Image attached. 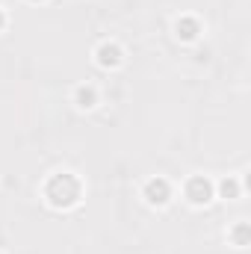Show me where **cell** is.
I'll return each instance as SVG.
<instances>
[{
    "instance_id": "obj_7",
    "label": "cell",
    "mask_w": 251,
    "mask_h": 254,
    "mask_svg": "<svg viewBox=\"0 0 251 254\" xmlns=\"http://www.w3.org/2000/svg\"><path fill=\"white\" fill-rule=\"evenodd\" d=\"M219 195L222 198H240V184L234 181V178H225V181H219Z\"/></svg>"
},
{
    "instance_id": "obj_1",
    "label": "cell",
    "mask_w": 251,
    "mask_h": 254,
    "mask_svg": "<svg viewBox=\"0 0 251 254\" xmlns=\"http://www.w3.org/2000/svg\"><path fill=\"white\" fill-rule=\"evenodd\" d=\"M80 195H83V184L71 175V172H57L48 178L45 184V198L51 207L57 210H71L80 204Z\"/></svg>"
},
{
    "instance_id": "obj_8",
    "label": "cell",
    "mask_w": 251,
    "mask_h": 254,
    "mask_svg": "<svg viewBox=\"0 0 251 254\" xmlns=\"http://www.w3.org/2000/svg\"><path fill=\"white\" fill-rule=\"evenodd\" d=\"M228 237H231V240H234L240 249H243V246H249V225H246V222H240V225H237V228H234Z\"/></svg>"
},
{
    "instance_id": "obj_3",
    "label": "cell",
    "mask_w": 251,
    "mask_h": 254,
    "mask_svg": "<svg viewBox=\"0 0 251 254\" xmlns=\"http://www.w3.org/2000/svg\"><path fill=\"white\" fill-rule=\"evenodd\" d=\"M145 201L151 204V207H166L169 201H172V184L166 181V178H151L148 184H145Z\"/></svg>"
},
{
    "instance_id": "obj_4",
    "label": "cell",
    "mask_w": 251,
    "mask_h": 254,
    "mask_svg": "<svg viewBox=\"0 0 251 254\" xmlns=\"http://www.w3.org/2000/svg\"><path fill=\"white\" fill-rule=\"evenodd\" d=\"M122 60H125V51L116 42H101L95 48V63L101 65V68H119Z\"/></svg>"
},
{
    "instance_id": "obj_2",
    "label": "cell",
    "mask_w": 251,
    "mask_h": 254,
    "mask_svg": "<svg viewBox=\"0 0 251 254\" xmlns=\"http://www.w3.org/2000/svg\"><path fill=\"white\" fill-rule=\"evenodd\" d=\"M184 195H187L189 204L204 207V204H210V201L216 198V187H213L210 178H204V175H192V178L187 181V187H184Z\"/></svg>"
},
{
    "instance_id": "obj_6",
    "label": "cell",
    "mask_w": 251,
    "mask_h": 254,
    "mask_svg": "<svg viewBox=\"0 0 251 254\" xmlns=\"http://www.w3.org/2000/svg\"><path fill=\"white\" fill-rule=\"evenodd\" d=\"M74 104H77L80 110H92V107L98 104L95 86H77V89H74Z\"/></svg>"
},
{
    "instance_id": "obj_10",
    "label": "cell",
    "mask_w": 251,
    "mask_h": 254,
    "mask_svg": "<svg viewBox=\"0 0 251 254\" xmlns=\"http://www.w3.org/2000/svg\"><path fill=\"white\" fill-rule=\"evenodd\" d=\"M30 3H42V0H30Z\"/></svg>"
},
{
    "instance_id": "obj_5",
    "label": "cell",
    "mask_w": 251,
    "mask_h": 254,
    "mask_svg": "<svg viewBox=\"0 0 251 254\" xmlns=\"http://www.w3.org/2000/svg\"><path fill=\"white\" fill-rule=\"evenodd\" d=\"M175 36H178L181 42H195V39L201 36V21L192 18V15L178 18V21H175Z\"/></svg>"
},
{
    "instance_id": "obj_9",
    "label": "cell",
    "mask_w": 251,
    "mask_h": 254,
    "mask_svg": "<svg viewBox=\"0 0 251 254\" xmlns=\"http://www.w3.org/2000/svg\"><path fill=\"white\" fill-rule=\"evenodd\" d=\"M6 27V15H3V9H0V30Z\"/></svg>"
}]
</instances>
